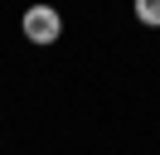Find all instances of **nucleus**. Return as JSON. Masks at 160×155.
<instances>
[{
  "label": "nucleus",
  "mask_w": 160,
  "mask_h": 155,
  "mask_svg": "<svg viewBox=\"0 0 160 155\" xmlns=\"http://www.w3.org/2000/svg\"><path fill=\"white\" fill-rule=\"evenodd\" d=\"M20 29H24V39H29V44H53V39L63 34V15L53 5H29L24 10V19H20Z\"/></svg>",
  "instance_id": "f257e3e1"
},
{
  "label": "nucleus",
  "mask_w": 160,
  "mask_h": 155,
  "mask_svg": "<svg viewBox=\"0 0 160 155\" xmlns=\"http://www.w3.org/2000/svg\"><path fill=\"white\" fill-rule=\"evenodd\" d=\"M136 19L155 29V24H160V0H136Z\"/></svg>",
  "instance_id": "f03ea898"
}]
</instances>
